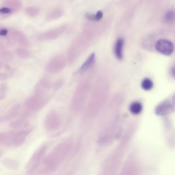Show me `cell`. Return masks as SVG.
<instances>
[{"instance_id":"cell-1","label":"cell","mask_w":175,"mask_h":175,"mask_svg":"<svg viewBox=\"0 0 175 175\" xmlns=\"http://www.w3.org/2000/svg\"><path fill=\"white\" fill-rule=\"evenodd\" d=\"M69 148L70 146L68 144L59 145L47 158L46 162V165L52 168L57 167L65 158Z\"/></svg>"},{"instance_id":"cell-2","label":"cell","mask_w":175,"mask_h":175,"mask_svg":"<svg viewBox=\"0 0 175 175\" xmlns=\"http://www.w3.org/2000/svg\"><path fill=\"white\" fill-rule=\"evenodd\" d=\"M31 129L22 130L10 132V138L8 145L19 147L22 144Z\"/></svg>"},{"instance_id":"cell-3","label":"cell","mask_w":175,"mask_h":175,"mask_svg":"<svg viewBox=\"0 0 175 175\" xmlns=\"http://www.w3.org/2000/svg\"><path fill=\"white\" fill-rule=\"evenodd\" d=\"M155 48L159 52L166 56L170 55L174 50L172 43L165 39L159 40L156 43Z\"/></svg>"},{"instance_id":"cell-4","label":"cell","mask_w":175,"mask_h":175,"mask_svg":"<svg viewBox=\"0 0 175 175\" xmlns=\"http://www.w3.org/2000/svg\"><path fill=\"white\" fill-rule=\"evenodd\" d=\"M61 118L57 113L52 112L47 116L45 125L47 129L49 130L56 129L60 125Z\"/></svg>"},{"instance_id":"cell-5","label":"cell","mask_w":175,"mask_h":175,"mask_svg":"<svg viewBox=\"0 0 175 175\" xmlns=\"http://www.w3.org/2000/svg\"><path fill=\"white\" fill-rule=\"evenodd\" d=\"M65 64V60L62 56H58L54 57L49 63L47 68L48 70L52 72H56L61 70Z\"/></svg>"},{"instance_id":"cell-6","label":"cell","mask_w":175,"mask_h":175,"mask_svg":"<svg viewBox=\"0 0 175 175\" xmlns=\"http://www.w3.org/2000/svg\"><path fill=\"white\" fill-rule=\"evenodd\" d=\"M65 27H62L56 30L47 32L40 34L38 37L40 41L52 40L57 38L65 31Z\"/></svg>"},{"instance_id":"cell-7","label":"cell","mask_w":175,"mask_h":175,"mask_svg":"<svg viewBox=\"0 0 175 175\" xmlns=\"http://www.w3.org/2000/svg\"><path fill=\"white\" fill-rule=\"evenodd\" d=\"M21 106L19 104L13 106L5 115L0 116V123L9 121L15 118Z\"/></svg>"},{"instance_id":"cell-8","label":"cell","mask_w":175,"mask_h":175,"mask_svg":"<svg viewBox=\"0 0 175 175\" xmlns=\"http://www.w3.org/2000/svg\"><path fill=\"white\" fill-rule=\"evenodd\" d=\"M95 61V54L94 53H93L87 58L82 65L79 69V71L82 72L89 70L93 66Z\"/></svg>"},{"instance_id":"cell-9","label":"cell","mask_w":175,"mask_h":175,"mask_svg":"<svg viewBox=\"0 0 175 175\" xmlns=\"http://www.w3.org/2000/svg\"><path fill=\"white\" fill-rule=\"evenodd\" d=\"M124 43L123 39L119 38L116 42L114 52L117 58L119 60H122L123 57L122 49Z\"/></svg>"},{"instance_id":"cell-10","label":"cell","mask_w":175,"mask_h":175,"mask_svg":"<svg viewBox=\"0 0 175 175\" xmlns=\"http://www.w3.org/2000/svg\"><path fill=\"white\" fill-rule=\"evenodd\" d=\"M3 163L7 168L10 170H16L19 167V163L16 160L12 159H6L3 160Z\"/></svg>"},{"instance_id":"cell-11","label":"cell","mask_w":175,"mask_h":175,"mask_svg":"<svg viewBox=\"0 0 175 175\" xmlns=\"http://www.w3.org/2000/svg\"><path fill=\"white\" fill-rule=\"evenodd\" d=\"M130 110L131 113L134 115L140 113L142 110V106L138 102H134L131 104L130 107Z\"/></svg>"},{"instance_id":"cell-12","label":"cell","mask_w":175,"mask_h":175,"mask_svg":"<svg viewBox=\"0 0 175 175\" xmlns=\"http://www.w3.org/2000/svg\"><path fill=\"white\" fill-rule=\"evenodd\" d=\"M62 11L60 10H56L49 13L46 17L48 20H52L59 18L63 15Z\"/></svg>"},{"instance_id":"cell-13","label":"cell","mask_w":175,"mask_h":175,"mask_svg":"<svg viewBox=\"0 0 175 175\" xmlns=\"http://www.w3.org/2000/svg\"><path fill=\"white\" fill-rule=\"evenodd\" d=\"M10 138V132L0 133V145H8Z\"/></svg>"},{"instance_id":"cell-14","label":"cell","mask_w":175,"mask_h":175,"mask_svg":"<svg viewBox=\"0 0 175 175\" xmlns=\"http://www.w3.org/2000/svg\"><path fill=\"white\" fill-rule=\"evenodd\" d=\"M142 88L145 90H149L152 89L153 83L151 80L149 78H145L141 83Z\"/></svg>"},{"instance_id":"cell-15","label":"cell","mask_w":175,"mask_h":175,"mask_svg":"<svg viewBox=\"0 0 175 175\" xmlns=\"http://www.w3.org/2000/svg\"><path fill=\"white\" fill-rule=\"evenodd\" d=\"M25 120L24 118L18 119L11 122L10 126L13 128H17L25 125Z\"/></svg>"},{"instance_id":"cell-16","label":"cell","mask_w":175,"mask_h":175,"mask_svg":"<svg viewBox=\"0 0 175 175\" xmlns=\"http://www.w3.org/2000/svg\"><path fill=\"white\" fill-rule=\"evenodd\" d=\"M26 12L29 16L34 17L38 15L39 10L37 7H30L27 8Z\"/></svg>"},{"instance_id":"cell-17","label":"cell","mask_w":175,"mask_h":175,"mask_svg":"<svg viewBox=\"0 0 175 175\" xmlns=\"http://www.w3.org/2000/svg\"><path fill=\"white\" fill-rule=\"evenodd\" d=\"M174 13L172 11H169L166 14L165 19L168 22H172L174 20Z\"/></svg>"},{"instance_id":"cell-18","label":"cell","mask_w":175,"mask_h":175,"mask_svg":"<svg viewBox=\"0 0 175 175\" xmlns=\"http://www.w3.org/2000/svg\"><path fill=\"white\" fill-rule=\"evenodd\" d=\"M85 17L86 19L89 21L91 22L96 21L95 15L94 14L87 13L85 14Z\"/></svg>"},{"instance_id":"cell-19","label":"cell","mask_w":175,"mask_h":175,"mask_svg":"<svg viewBox=\"0 0 175 175\" xmlns=\"http://www.w3.org/2000/svg\"><path fill=\"white\" fill-rule=\"evenodd\" d=\"M18 51H19V53L18 54L22 58H25L28 57L29 53L27 51L21 49H19Z\"/></svg>"},{"instance_id":"cell-20","label":"cell","mask_w":175,"mask_h":175,"mask_svg":"<svg viewBox=\"0 0 175 175\" xmlns=\"http://www.w3.org/2000/svg\"><path fill=\"white\" fill-rule=\"evenodd\" d=\"M103 13L101 11H98L95 15L96 21H99L102 19Z\"/></svg>"},{"instance_id":"cell-21","label":"cell","mask_w":175,"mask_h":175,"mask_svg":"<svg viewBox=\"0 0 175 175\" xmlns=\"http://www.w3.org/2000/svg\"><path fill=\"white\" fill-rule=\"evenodd\" d=\"M12 10L8 8H3L0 9V13L2 14H8L10 13Z\"/></svg>"},{"instance_id":"cell-22","label":"cell","mask_w":175,"mask_h":175,"mask_svg":"<svg viewBox=\"0 0 175 175\" xmlns=\"http://www.w3.org/2000/svg\"><path fill=\"white\" fill-rule=\"evenodd\" d=\"M8 31L6 29H2L0 30V35L6 36L8 33Z\"/></svg>"},{"instance_id":"cell-23","label":"cell","mask_w":175,"mask_h":175,"mask_svg":"<svg viewBox=\"0 0 175 175\" xmlns=\"http://www.w3.org/2000/svg\"><path fill=\"white\" fill-rule=\"evenodd\" d=\"M3 98V96H0V100L2 99Z\"/></svg>"},{"instance_id":"cell-24","label":"cell","mask_w":175,"mask_h":175,"mask_svg":"<svg viewBox=\"0 0 175 175\" xmlns=\"http://www.w3.org/2000/svg\"><path fill=\"white\" fill-rule=\"evenodd\" d=\"M1 154H2V152H0V157H1Z\"/></svg>"}]
</instances>
